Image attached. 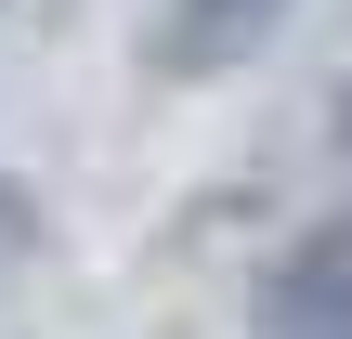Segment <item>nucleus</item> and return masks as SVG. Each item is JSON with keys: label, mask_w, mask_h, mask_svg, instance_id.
Listing matches in <instances>:
<instances>
[{"label": "nucleus", "mask_w": 352, "mask_h": 339, "mask_svg": "<svg viewBox=\"0 0 352 339\" xmlns=\"http://www.w3.org/2000/svg\"><path fill=\"white\" fill-rule=\"evenodd\" d=\"M274 13H287V0H183V65H222V52H248Z\"/></svg>", "instance_id": "nucleus-2"}, {"label": "nucleus", "mask_w": 352, "mask_h": 339, "mask_svg": "<svg viewBox=\"0 0 352 339\" xmlns=\"http://www.w3.org/2000/svg\"><path fill=\"white\" fill-rule=\"evenodd\" d=\"M274 314H287L300 339H352V222H327V235L274 274Z\"/></svg>", "instance_id": "nucleus-1"}]
</instances>
